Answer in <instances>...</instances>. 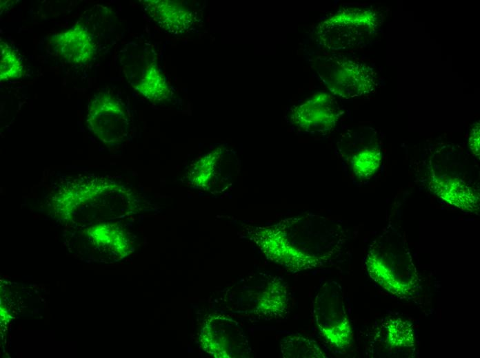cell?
<instances>
[{"label":"cell","instance_id":"obj_1","mask_svg":"<svg viewBox=\"0 0 480 358\" xmlns=\"http://www.w3.org/2000/svg\"><path fill=\"white\" fill-rule=\"evenodd\" d=\"M248 229L250 238L268 260L292 273L332 264L347 240L339 223L312 213Z\"/></svg>","mask_w":480,"mask_h":358},{"label":"cell","instance_id":"obj_2","mask_svg":"<svg viewBox=\"0 0 480 358\" xmlns=\"http://www.w3.org/2000/svg\"><path fill=\"white\" fill-rule=\"evenodd\" d=\"M417 169L422 185L442 200L464 211H479V173L462 151L438 145Z\"/></svg>","mask_w":480,"mask_h":358},{"label":"cell","instance_id":"obj_3","mask_svg":"<svg viewBox=\"0 0 480 358\" xmlns=\"http://www.w3.org/2000/svg\"><path fill=\"white\" fill-rule=\"evenodd\" d=\"M370 277L388 293L404 298L418 285L417 270L402 235L387 228L370 246L365 260Z\"/></svg>","mask_w":480,"mask_h":358},{"label":"cell","instance_id":"obj_4","mask_svg":"<svg viewBox=\"0 0 480 358\" xmlns=\"http://www.w3.org/2000/svg\"><path fill=\"white\" fill-rule=\"evenodd\" d=\"M52 202L61 213L71 214L79 208L101 204L115 213H126L137 202L131 189L102 177L74 179L63 185L54 195Z\"/></svg>","mask_w":480,"mask_h":358},{"label":"cell","instance_id":"obj_5","mask_svg":"<svg viewBox=\"0 0 480 358\" xmlns=\"http://www.w3.org/2000/svg\"><path fill=\"white\" fill-rule=\"evenodd\" d=\"M383 21L378 10L366 7H347L319 23L314 34L320 45L331 50L352 49L369 41Z\"/></svg>","mask_w":480,"mask_h":358},{"label":"cell","instance_id":"obj_6","mask_svg":"<svg viewBox=\"0 0 480 358\" xmlns=\"http://www.w3.org/2000/svg\"><path fill=\"white\" fill-rule=\"evenodd\" d=\"M314 66L334 96L346 99L359 97L372 92L378 85L377 74L370 65L344 55L319 56Z\"/></svg>","mask_w":480,"mask_h":358},{"label":"cell","instance_id":"obj_7","mask_svg":"<svg viewBox=\"0 0 480 358\" xmlns=\"http://www.w3.org/2000/svg\"><path fill=\"white\" fill-rule=\"evenodd\" d=\"M337 152L343 167L359 182L374 178L383 165L380 138L370 127H352L343 132L337 143Z\"/></svg>","mask_w":480,"mask_h":358},{"label":"cell","instance_id":"obj_8","mask_svg":"<svg viewBox=\"0 0 480 358\" xmlns=\"http://www.w3.org/2000/svg\"><path fill=\"white\" fill-rule=\"evenodd\" d=\"M312 313L320 334L332 346L343 349L352 333L346 310L343 292L334 280H326L315 296Z\"/></svg>","mask_w":480,"mask_h":358},{"label":"cell","instance_id":"obj_9","mask_svg":"<svg viewBox=\"0 0 480 358\" xmlns=\"http://www.w3.org/2000/svg\"><path fill=\"white\" fill-rule=\"evenodd\" d=\"M343 114L334 95L320 92L291 107L288 122L301 134H326L337 126Z\"/></svg>","mask_w":480,"mask_h":358},{"label":"cell","instance_id":"obj_10","mask_svg":"<svg viewBox=\"0 0 480 358\" xmlns=\"http://www.w3.org/2000/svg\"><path fill=\"white\" fill-rule=\"evenodd\" d=\"M86 123L89 130L106 145L124 142L129 136L130 118L124 107L112 95L101 92L88 106Z\"/></svg>","mask_w":480,"mask_h":358},{"label":"cell","instance_id":"obj_11","mask_svg":"<svg viewBox=\"0 0 480 358\" xmlns=\"http://www.w3.org/2000/svg\"><path fill=\"white\" fill-rule=\"evenodd\" d=\"M238 158L226 147L220 146L197 160L187 178L192 187L208 192H221L232 185L238 171Z\"/></svg>","mask_w":480,"mask_h":358},{"label":"cell","instance_id":"obj_12","mask_svg":"<svg viewBox=\"0 0 480 358\" xmlns=\"http://www.w3.org/2000/svg\"><path fill=\"white\" fill-rule=\"evenodd\" d=\"M200 339L205 350L215 357H247L251 351L248 337L239 324L223 315L208 320Z\"/></svg>","mask_w":480,"mask_h":358},{"label":"cell","instance_id":"obj_13","mask_svg":"<svg viewBox=\"0 0 480 358\" xmlns=\"http://www.w3.org/2000/svg\"><path fill=\"white\" fill-rule=\"evenodd\" d=\"M51 45L57 55L73 64L88 63L95 52V45L90 33L79 25L54 35Z\"/></svg>","mask_w":480,"mask_h":358},{"label":"cell","instance_id":"obj_14","mask_svg":"<svg viewBox=\"0 0 480 358\" xmlns=\"http://www.w3.org/2000/svg\"><path fill=\"white\" fill-rule=\"evenodd\" d=\"M148 16L161 28L174 34L186 33L194 24L192 12L183 5L169 0L143 1Z\"/></svg>","mask_w":480,"mask_h":358},{"label":"cell","instance_id":"obj_15","mask_svg":"<svg viewBox=\"0 0 480 358\" xmlns=\"http://www.w3.org/2000/svg\"><path fill=\"white\" fill-rule=\"evenodd\" d=\"M132 86L151 101H163L170 96L166 78L153 59L148 60L142 66Z\"/></svg>","mask_w":480,"mask_h":358},{"label":"cell","instance_id":"obj_16","mask_svg":"<svg viewBox=\"0 0 480 358\" xmlns=\"http://www.w3.org/2000/svg\"><path fill=\"white\" fill-rule=\"evenodd\" d=\"M280 348L285 358L326 357L316 341L297 334L283 337Z\"/></svg>","mask_w":480,"mask_h":358},{"label":"cell","instance_id":"obj_17","mask_svg":"<svg viewBox=\"0 0 480 358\" xmlns=\"http://www.w3.org/2000/svg\"><path fill=\"white\" fill-rule=\"evenodd\" d=\"M24 67L16 52L8 43H0V78L1 81L18 79L24 74Z\"/></svg>","mask_w":480,"mask_h":358},{"label":"cell","instance_id":"obj_18","mask_svg":"<svg viewBox=\"0 0 480 358\" xmlns=\"http://www.w3.org/2000/svg\"><path fill=\"white\" fill-rule=\"evenodd\" d=\"M388 339L391 345L395 346H410L413 344V332L407 322L400 319H394L387 328Z\"/></svg>","mask_w":480,"mask_h":358},{"label":"cell","instance_id":"obj_19","mask_svg":"<svg viewBox=\"0 0 480 358\" xmlns=\"http://www.w3.org/2000/svg\"><path fill=\"white\" fill-rule=\"evenodd\" d=\"M480 125L479 122H475L470 130L468 138V145L472 155L479 158V142H480Z\"/></svg>","mask_w":480,"mask_h":358}]
</instances>
